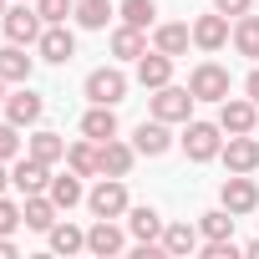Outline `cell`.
Returning a JSON list of instances; mask_svg holds the SVG:
<instances>
[{
  "label": "cell",
  "instance_id": "ac0fdd59",
  "mask_svg": "<svg viewBox=\"0 0 259 259\" xmlns=\"http://www.w3.org/2000/svg\"><path fill=\"white\" fill-rule=\"evenodd\" d=\"M21 219H26V229H51L56 224V198H41V193H26V208H21Z\"/></svg>",
  "mask_w": 259,
  "mask_h": 259
},
{
  "label": "cell",
  "instance_id": "e0dca14e",
  "mask_svg": "<svg viewBox=\"0 0 259 259\" xmlns=\"http://www.w3.org/2000/svg\"><path fill=\"white\" fill-rule=\"evenodd\" d=\"M41 107H46V102H41L36 92H26V87H21L16 97H6V112H11V122H16V127H26V122H41Z\"/></svg>",
  "mask_w": 259,
  "mask_h": 259
},
{
  "label": "cell",
  "instance_id": "ab89813d",
  "mask_svg": "<svg viewBox=\"0 0 259 259\" xmlns=\"http://www.w3.org/2000/svg\"><path fill=\"white\" fill-rule=\"evenodd\" d=\"M6 183H11V173H6V168H0V188H6Z\"/></svg>",
  "mask_w": 259,
  "mask_h": 259
},
{
  "label": "cell",
  "instance_id": "ffe728a7",
  "mask_svg": "<svg viewBox=\"0 0 259 259\" xmlns=\"http://www.w3.org/2000/svg\"><path fill=\"white\" fill-rule=\"evenodd\" d=\"M0 76H6V81H31V56H26L16 41L0 51Z\"/></svg>",
  "mask_w": 259,
  "mask_h": 259
},
{
  "label": "cell",
  "instance_id": "7402d4cb",
  "mask_svg": "<svg viewBox=\"0 0 259 259\" xmlns=\"http://www.w3.org/2000/svg\"><path fill=\"white\" fill-rule=\"evenodd\" d=\"M143 51H148V41H143L138 26H122V31L112 36V56H122V61H138Z\"/></svg>",
  "mask_w": 259,
  "mask_h": 259
},
{
  "label": "cell",
  "instance_id": "60d3db41",
  "mask_svg": "<svg viewBox=\"0 0 259 259\" xmlns=\"http://www.w3.org/2000/svg\"><path fill=\"white\" fill-rule=\"evenodd\" d=\"M0 102H6V76H0Z\"/></svg>",
  "mask_w": 259,
  "mask_h": 259
},
{
  "label": "cell",
  "instance_id": "6da1fadb",
  "mask_svg": "<svg viewBox=\"0 0 259 259\" xmlns=\"http://www.w3.org/2000/svg\"><path fill=\"white\" fill-rule=\"evenodd\" d=\"M224 127H213V122H188V133H183V153L193 158V163H208V158H219L224 153Z\"/></svg>",
  "mask_w": 259,
  "mask_h": 259
},
{
  "label": "cell",
  "instance_id": "d6a6232c",
  "mask_svg": "<svg viewBox=\"0 0 259 259\" xmlns=\"http://www.w3.org/2000/svg\"><path fill=\"white\" fill-rule=\"evenodd\" d=\"M36 11H41L46 26H61V21L71 16V0H36Z\"/></svg>",
  "mask_w": 259,
  "mask_h": 259
},
{
  "label": "cell",
  "instance_id": "9c48e42d",
  "mask_svg": "<svg viewBox=\"0 0 259 259\" xmlns=\"http://www.w3.org/2000/svg\"><path fill=\"white\" fill-rule=\"evenodd\" d=\"M133 153H138V148H127V143L107 138V143L97 148V173H107V178H127V168H133Z\"/></svg>",
  "mask_w": 259,
  "mask_h": 259
},
{
  "label": "cell",
  "instance_id": "f35d334b",
  "mask_svg": "<svg viewBox=\"0 0 259 259\" xmlns=\"http://www.w3.org/2000/svg\"><path fill=\"white\" fill-rule=\"evenodd\" d=\"M11 254H16V244H11L6 234H0V259H11Z\"/></svg>",
  "mask_w": 259,
  "mask_h": 259
},
{
  "label": "cell",
  "instance_id": "603a6c76",
  "mask_svg": "<svg viewBox=\"0 0 259 259\" xmlns=\"http://www.w3.org/2000/svg\"><path fill=\"white\" fill-rule=\"evenodd\" d=\"M51 198H56V208H76V203H81V173L51 178Z\"/></svg>",
  "mask_w": 259,
  "mask_h": 259
},
{
  "label": "cell",
  "instance_id": "4dcf8cb0",
  "mask_svg": "<svg viewBox=\"0 0 259 259\" xmlns=\"http://www.w3.org/2000/svg\"><path fill=\"white\" fill-rule=\"evenodd\" d=\"M66 163H71V173L87 178V173H97V148H92V143H71V148H66Z\"/></svg>",
  "mask_w": 259,
  "mask_h": 259
},
{
  "label": "cell",
  "instance_id": "d4e9b609",
  "mask_svg": "<svg viewBox=\"0 0 259 259\" xmlns=\"http://www.w3.org/2000/svg\"><path fill=\"white\" fill-rule=\"evenodd\" d=\"M163 249H168V254H193V249H198V234H193L188 224H168V229H163Z\"/></svg>",
  "mask_w": 259,
  "mask_h": 259
},
{
  "label": "cell",
  "instance_id": "d590c367",
  "mask_svg": "<svg viewBox=\"0 0 259 259\" xmlns=\"http://www.w3.org/2000/svg\"><path fill=\"white\" fill-rule=\"evenodd\" d=\"M239 249H234V239H208V249H203V259H234Z\"/></svg>",
  "mask_w": 259,
  "mask_h": 259
},
{
  "label": "cell",
  "instance_id": "ba28073f",
  "mask_svg": "<svg viewBox=\"0 0 259 259\" xmlns=\"http://www.w3.org/2000/svg\"><path fill=\"white\" fill-rule=\"evenodd\" d=\"M224 163H229V173H254L259 168V143L249 133H234L224 143Z\"/></svg>",
  "mask_w": 259,
  "mask_h": 259
},
{
  "label": "cell",
  "instance_id": "f1b7e54d",
  "mask_svg": "<svg viewBox=\"0 0 259 259\" xmlns=\"http://www.w3.org/2000/svg\"><path fill=\"white\" fill-rule=\"evenodd\" d=\"M188 41H193L188 26H163V31H158V51H163V56H183Z\"/></svg>",
  "mask_w": 259,
  "mask_h": 259
},
{
  "label": "cell",
  "instance_id": "484cf974",
  "mask_svg": "<svg viewBox=\"0 0 259 259\" xmlns=\"http://www.w3.org/2000/svg\"><path fill=\"white\" fill-rule=\"evenodd\" d=\"M234 46H239V56H259V16H239Z\"/></svg>",
  "mask_w": 259,
  "mask_h": 259
},
{
  "label": "cell",
  "instance_id": "9a60e30c",
  "mask_svg": "<svg viewBox=\"0 0 259 259\" xmlns=\"http://www.w3.org/2000/svg\"><path fill=\"white\" fill-rule=\"evenodd\" d=\"M224 41H229V16H198V26H193V46L219 51Z\"/></svg>",
  "mask_w": 259,
  "mask_h": 259
},
{
  "label": "cell",
  "instance_id": "83f0119b",
  "mask_svg": "<svg viewBox=\"0 0 259 259\" xmlns=\"http://www.w3.org/2000/svg\"><path fill=\"white\" fill-rule=\"evenodd\" d=\"M153 16H158V6H153V0H122V26L148 31V26H153Z\"/></svg>",
  "mask_w": 259,
  "mask_h": 259
},
{
  "label": "cell",
  "instance_id": "f546056e",
  "mask_svg": "<svg viewBox=\"0 0 259 259\" xmlns=\"http://www.w3.org/2000/svg\"><path fill=\"white\" fill-rule=\"evenodd\" d=\"M31 158H41V163H61V158H66V143H61L56 133H36V138H31Z\"/></svg>",
  "mask_w": 259,
  "mask_h": 259
},
{
  "label": "cell",
  "instance_id": "277c9868",
  "mask_svg": "<svg viewBox=\"0 0 259 259\" xmlns=\"http://www.w3.org/2000/svg\"><path fill=\"white\" fill-rule=\"evenodd\" d=\"M193 92L188 87H158V97H153V117L158 122H188V112H193Z\"/></svg>",
  "mask_w": 259,
  "mask_h": 259
},
{
  "label": "cell",
  "instance_id": "8fae6325",
  "mask_svg": "<svg viewBox=\"0 0 259 259\" xmlns=\"http://www.w3.org/2000/svg\"><path fill=\"white\" fill-rule=\"evenodd\" d=\"M133 148L138 153H148V158H163L168 148H173V138H168V122H138V133H133Z\"/></svg>",
  "mask_w": 259,
  "mask_h": 259
},
{
  "label": "cell",
  "instance_id": "836d02e7",
  "mask_svg": "<svg viewBox=\"0 0 259 259\" xmlns=\"http://www.w3.org/2000/svg\"><path fill=\"white\" fill-rule=\"evenodd\" d=\"M21 153V138H16V122H0V163Z\"/></svg>",
  "mask_w": 259,
  "mask_h": 259
},
{
  "label": "cell",
  "instance_id": "7a4b0ae2",
  "mask_svg": "<svg viewBox=\"0 0 259 259\" xmlns=\"http://www.w3.org/2000/svg\"><path fill=\"white\" fill-rule=\"evenodd\" d=\"M188 92H193L198 102H224V97H229V71H224L219 61H203V66H193Z\"/></svg>",
  "mask_w": 259,
  "mask_h": 259
},
{
  "label": "cell",
  "instance_id": "8992f818",
  "mask_svg": "<svg viewBox=\"0 0 259 259\" xmlns=\"http://www.w3.org/2000/svg\"><path fill=\"white\" fill-rule=\"evenodd\" d=\"M0 26H6V36H11L16 46H31V41H41V11H31V6H16V11H6V16H0Z\"/></svg>",
  "mask_w": 259,
  "mask_h": 259
},
{
  "label": "cell",
  "instance_id": "4316f807",
  "mask_svg": "<svg viewBox=\"0 0 259 259\" xmlns=\"http://www.w3.org/2000/svg\"><path fill=\"white\" fill-rule=\"evenodd\" d=\"M76 21H81L87 31H102V26L112 21V0H81V6H76Z\"/></svg>",
  "mask_w": 259,
  "mask_h": 259
},
{
  "label": "cell",
  "instance_id": "8d00e7d4",
  "mask_svg": "<svg viewBox=\"0 0 259 259\" xmlns=\"http://www.w3.org/2000/svg\"><path fill=\"white\" fill-rule=\"evenodd\" d=\"M219 16H249V0H213Z\"/></svg>",
  "mask_w": 259,
  "mask_h": 259
},
{
  "label": "cell",
  "instance_id": "b9f144b4",
  "mask_svg": "<svg viewBox=\"0 0 259 259\" xmlns=\"http://www.w3.org/2000/svg\"><path fill=\"white\" fill-rule=\"evenodd\" d=\"M0 16H6V0H0Z\"/></svg>",
  "mask_w": 259,
  "mask_h": 259
},
{
  "label": "cell",
  "instance_id": "e575fe53",
  "mask_svg": "<svg viewBox=\"0 0 259 259\" xmlns=\"http://www.w3.org/2000/svg\"><path fill=\"white\" fill-rule=\"evenodd\" d=\"M16 224H26V219H21V208H16L11 198H0V234H11Z\"/></svg>",
  "mask_w": 259,
  "mask_h": 259
},
{
  "label": "cell",
  "instance_id": "44dd1931",
  "mask_svg": "<svg viewBox=\"0 0 259 259\" xmlns=\"http://www.w3.org/2000/svg\"><path fill=\"white\" fill-rule=\"evenodd\" d=\"M127 229L138 234V244H153V239L163 234V219H158V208H148V203H143V208H133V219H127Z\"/></svg>",
  "mask_w": 259,
  "mask_h": 259
},
{
  "label": "cell",
  "instance_id": "5bb4252c",
  "mask_svg": "<svg viewBox=\"0 0 259 259\" xmlns=\"http://www.w3.org/2000/svg\"><path fill=\"white\" fill-rule=\"evenodd\" d=\"M81 133H87L92 143H107V138H117V112H112V107H102V102H92V112L81 117Z\"/></svg>",
  "mask_w": 259,
  "mask_h": 259
},
{
  "label": "cell",
  "instance_id": "cb8c5ba5",
  "mask_svg": "<svg viewBox=\"0 0 259 259\" xmlns=\"http://www.w3.org/2000/svg\"><path fill=\"white\" fill-rule=\"evenodd\" d=\"M46 239H51V249H56V254H76V249H87V234H81V229H71V224H51V229H46Z\"/></svg>",
  "mask_w": 259,
  "mask_h": 259
},
{
  "label": "cell",
  "instance_id": "d6986e66",
  "mask_svg": "<svg viewBox=\"0 0 259 259\" xmlns=\"http://www.w3.org/2000/svg\"><path fill=\"white\" fill-rule=\"evenodd\" d=\"M87 249H92V254H102V259H107V254H117V249H122V229H117V224H107V219H97V224H92V234H87Z\"/></svg>",
  "mask_w": 259,
  "mask_h": 259
},
{
  "label": "cell",
  "instance_id": "30bf717a",
  "mask_svg": "<svg viewBox=\"0 0 259 259\" xmlns=\"http://www.w3.org/2000/svg\"><path fill=\"white\" fill-rule=\"evenodd\" d=\"M219 198H224L229 213H254V208H259V188H254L249 178H224Z\"/></svg>",
  "mask_w": 259,
  "mask_h": 259
},
{
  "label": "cell",
  "instance_id": "2e32d148",
  "mask_svg": "<svg viewBox=\"0 0 259 259\" xmlns=\"http://www.w3.org/2000/svg\"><path fill=\"white\" fill-rule=\"evenodd\" d=\"M219 127H224L229 138H234V133H254V102H229V97H224Z\"/></svg>",
  "mask_w": 259,
  "mask_h": 259
},
{
  "label": "cell",
  "instance_id": "5b68a950",
  "mask_svg": "<svg viewBox=\"0 0 259 259\" xmlns=\"http://www.w3.org/2000/svg\"><path fill=\"white\" fill-rule=\"evenodd\" d=\"M87 203H92L97 219H117V213H127V188H122V178H102V183L87 193Z\"/></svg>",
  "mask_w": 259,
  "mask_h": 259
},
{
  "label": "cell",
  "instance_id": "4fadbf2b",
  "mask_svg": "<svg viewBox=\"0 0 259 259\" xmlns=\"http://www.w3.org/2000/svg\"><path fill=\"white\" fill-rule=\"evenodd\" d=\"M168 76H173V56H163V51H153V56L143 51V56H138V81H143V87L158 92V87H168Z\"/></svg>",
  "mask_w": 259,
  "mask_h": 259
},
{
  "label": "cell",
  "instance_id": "52a82bcc",
  "mask_svg": "<svg viewBox=\"0 0 259 259\" xmlns=\"http://www.w3.org/2000/svg\"><path fill=\"white\" fill-rule=\"evenodd\" d=\"M36 46H41V61H51V66H66V61L76 56V36H71L66 26H46Z\"/></svg>",
  "mask_w": 259,
  "mask_h": 259
},
{
  "label": "cell",
  "instance_id": "1f68e13d",
  "mask_svg": "<svg viewBox=\"0 0 259 259\" xmlns=\"http://www.w3.org/2000/svg\"><path fill=\"white\" fill-rule=\"evenodd\" d=\"M203 234H208V239H229V234H234V219H229V208H219V213H203Z\"/></svg>",
  "mask_w": 259,
  "mask_h": 259
},
{
  "label": "cell",
  "instance_id": "7c38bea8",
  "mask_svg": "<svg viewBox=\"0 0 259 259\" xmlns=\"http://www.w3.org/2000/svg\"><path fill=\"white\" fill-rule=\"evenodd\" d=\"M51 163H41V158H21L16 163V173H11V183L21 188V193H41V188H51V173H46Z\"/></svg>",
  "mask_w": 259,
  "mask_h": 259
},
{
  "label": "cell",
  "instance_id": "3957f363",
  "mask_svg": "<svg viewBox=\"0 0 259 259\" xmlns=\"http://www.w3.org/2000/svg\"><path fill=\"white\" fill-rule=\"evenodd\" d=\"M87 97L102 102V107H117V102L127 97V76H122L117 66H97V71L87 76Z\"/></svg>",
  "mask_w": 259,
  "mask_h": 259
},
{
  "label": "cell",
  "instance_id": "74e56055",
  "mask_svg": "<svg viewBox=\"0 0 259 259\" xmlns=\"http://www.w3.org/2000/svg\"><path fill=\"white\" fill-rule=\"evenodd\" d=\"M244 87H249V102H259V66L249 71V81H244Z\"/></svg>",
  "mask_w": 259,
  "mask_h": 259
}]
</instances>
